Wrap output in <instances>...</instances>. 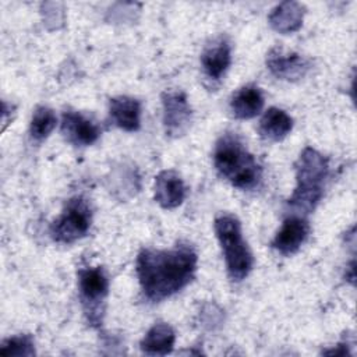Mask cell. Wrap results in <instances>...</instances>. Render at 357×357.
I'll list each match as a JSON object with an SVG mask.
<instances>
[{
    "instance_id": "cell-1",
    "label": "cell",
    "mask_w": 357,
    "mask_h": 357,
    "mask_svg": "<svg viewBox=\"0 0 357 357\" xmlns=\"http://www.w3.org/2000/svg\"><path fill=\"white\" fill-rule=\"evenodd\" d=\"M197 262L195 250L185 243L170 250L142 248L137 255V276L145 298L158 303L184 289L194 279Z\"/></svg>"
},
{
    "instance_id": "cell-2",
    "label": "cell",
    "mask_w": 357,
    "mask_h": 357,
    "mask_svg": "<svg viewBox=\"0 0 357 357\" xmlns=\"http://www.w3.org/2000/svg\"><path fill=\"white\" fill-rule=\"evenodd\" d=\"M213 165L233 187L254 190L262 180V167L234 132H226L215 144Z\"/></svg>"
},
{
    "instance_id": "cell-3",
    "label": "cell",
    "mask_w": 357,
    "mask_h": 357,
    "mask_svg": "<svg viewBox=\"0 0 357 357\" xmlns=\"http://www.w3.org/2000/svg\"><path fill=\"white\" fill-rule=\"evenodd\" d=\"M296 188L287 205L297 213H311L324 197L325 181L329 176V162L317 149L307 146L294 163Z\"/></svg>"
},
{
    "instance_id": "cell-4",
    "label": "cell",
    "mask_w": 357,
    "mask_h": 357,
    "mask_svg": "<svg viewBox=\"0 0 357 357\" xmlns=\"http://www.w3.org/2000/svg\"><path fill=\"white\" fill-rule=\"evenodd\" d=\"M213 227L225 257L229 278L233 282H241L250 275L254 258L243 237L240 220L234 215L223 213L215 219Z\"/></svg>"
},
{
    "instance_id": "cell-5",
    "label": "cell",
    "mask_w": 357,
    "mask_h": 357,
    "mask_svg": "<svg viewBox=\"0 0 357 357\" xmlns=\"http://www.w3.org/2000/svg\"><path fill=\"white\" fill-rule=\"evenodd\" d=\"M92 225V209L86 198H70L59 218L50 226V236L56 243L70 244L86 236Z\"/></svg>"
},
{
    "instance_id": "cell-6",
    "label": "cell",
    "mask_w": 357,
    "mask_h": 357,
    "mask_svg": "<svg viewBox=\"0 0 357 357\" xmlns=\"http://www.w3.org/2000/svg\"><path fill=\"white\" fill-rule=\"evenodd\" d=\"M78 291L88 321L92 326L100 325L109 293V279L105 269L100 266L81 268L78 271Z\"/></svg>"
},
{
    "instance_id": "cell-7",
    "label": "cell",
    "mask_w": 357,
    "mask_h": 357,
    "mask_svg": "<svg viewBox=\"0 0 357 357\" xmlns=\"http://www.w3.org/2000/svg\"><path fill=\"white\" fill-rule=\"evenodd\" d=\"M162 106L166 135L173 138L184 135L192 120L187 95L181 91H166L162 93Z\"/></svg>"
},
{
    "instance_id": "cell-8",
    "label": "cell",
    "mask_w": 357,
    "mask_h": 357,
    "mask_svg": "<svg viewBox=\"0 0 357 357\" xmlns=\"http://www.w3.org/2000/svg\"><path fill=\"white\" fill-rule=\"evenodd\" d=\"M266 67L279 79L298 81L310 71L311 61L298 53L273 47L266 54Z\"/></svg>"
},
{
    "instance_id": "cell-9",
    "label": "cell",
    "mask_w": 357,
    "mask_h": 357,
    "mask_svg": "<svg viewBox=\"0 0 357 357\" xmlns=\"http://www.w3.org/2000/svg\"><path fill=\"white\" fill-rule=\"evenodd\" d=\"M61 134L67 142L75 146H88L99 139L102 130L85 114L66 110L61 116Z\"/></svg>"
},
{
    "instance_id": "cell-10",
    "label": "cell",
    "mask_w": 357,
    "mask_h": 357,
    "mask_svg": "<svg viewBox=\"0 0 357 357\" xmlns=\"http://www.w3.org/2000/svg\"><path fill=\"white\" fill-rule=\"evenodd\" d=\"M308 234V220L301 215H291L283 220L282 227L275 234L271 245L282 255H293L304 244Z\"/></svg>"
},
{
    "instance_id": "cell-11",
    "label": "cell",
    "mask_w": 357,
    "mask_h": 357,
    "mask_svg": "<svg viewBox=\"0 0 357 357\" xmlns=\"http://www.w3.org/2000/svg\"><path fill=\"white\" fill-rule=\"evenodd\" d=\"M201 66L204 74L212 79L219 81L231 63V46L225 35L212 39L201 53Z\"/></svg>"
},
{
    "instance_id": "cell-12",
    "label": "cell",
    "mask_w": 357,
    "mask_h": 357,
    "mask_svg": "<svg viewBox=\"0 0 357 357\" xmlns=\"http://www.w3.org/2000/svg\"><path fill=\"white\" fill-rule=\"evenodd\" d=\"M185 198V185L174 170H162L155 178V201L165 209H174Z\"/></svg>"
},
{
    "instance_id": "cell-13",
    "label": "cell",
    "mask_w": 357,
    "mask_h": 357,
    "mask_svg": "<svg viewBox=\"0 0 357 357\" xmlns=\"http://www.w3.org/2000/svg\"><path fill=\"white\" fill-rule=\"evenodd\" d=\"M112 121L121 130L132 132L141 127V103L131 96H114L109 103Z\"/></svg>"
},
{
    "instance_id": "cell-14",
    "label": "cell",
    "mask_w": 357,
    "mask_h": 357,
    "mask_svg": "<svg viewBox=\"0 0 357 357\" xmlns=\"http://www.w3.org/2000/svg\"><path fill=\"white\" fill-rule=\"evenodd\" d=\"M305 14V8L298 1H283L279 3L269 14L268 21L272 29L279 33L296 32L301 24Z\"/></svg>"
},
{
    "instance_id": "cell-15",
    "label": "cell",
    "mask_w": 357,
    "mask_h": 357,
    "mask_svg": "<svg viewBox=\"0 0 357 357\" xmlns=\"http://www.w3.org/2000/svg\"><path fill=\"white\" fill-rule=\"evenodd\" d=\"M264 107V93L257 85H244L234 92L230 109L234 117L248 120L259 114Z\"/></svg>"
},
{
    "instance_id": "cell-16",
    "label": "cell",
    "mask_w": 357,
    "mask_h": 357,
    "mask_svg": "<svg viewBox=\"0 0 357 357\" xmlns=\"http://www.w3.org/2000/svg\"><path fill=\"white\" fill-rule=\"evenodd\" d=\"M176 333L166 322H158L149 328L139 342V347L149 356H166L173 350Z\"/></svg>"
},
{
    "instance_id": "cell-17",
    "label": "cell",
    "mask_w": 357,
    "mask_h": 357,
    "mask_svg": "<svg viewBox=\"0 0 357 357\" xmlns=\"http://www.w3.org/2000/svg\"><path fill=\"white\" fill-rule=\"evenodd\" d=\"M293 128V119L283 109L269 107L261 121H259V134L271 141H282L286 138Z\"/></svg>"
},
{
    "instance_id": "cell-18",
    "label": "cell",
    "mask_w": 357,
    "mask_h": 357,
    "mask_svg": "<svg viewBox=\"0 0 357 357\" xmlns=\"http://www.w3.org/2000/svg\"><path fill=\"white\" fill-rule=\"evenodd\" d=\"M57 123L56 113L47 106H38L32 114L29 134L35 141H43L50 135Z\"/></svg>"
},
{
    "instance_id": "cell-19",
    "label": "cell",
    "mask_w": 357,
    "mask_h": 357,
    "mask_svg": "<svg viewBox=\"0 0 357 357\" xmlns=\"http://www.w3.org/2000/svg\"><path fill=\"white\" fill-rule=\"evenodd\" d=\"M35 354V344L31 335H15L7 337L0 344V356L10 357H31Z\"/></svg>"
}]
</instances>
